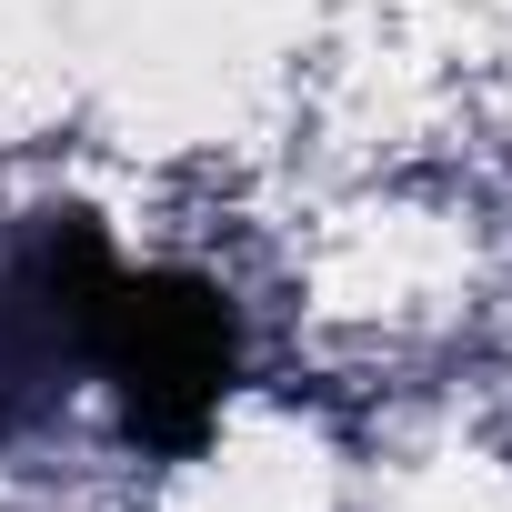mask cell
Returning <instances> with one entry per match:
<instances>
[{"instance_id":"cell-1","label":"cell","mask_w":512,"mask_h":512,"mask_svg":"<svg viewBox=\"0 0 512 512\" xmlns=\"http://www.w3.org/2000/svg\"><path fill=\"white\" fill-rule=\"evenodd\" d=\"M71 322L91 362L121 382V422L151 452H191L231 392V312L211 282L181 272H111L91 241H71Z\"/></svg>"}]
</instances>
